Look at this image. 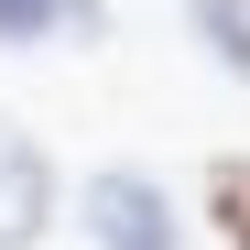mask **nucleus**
Here are the masks:
<instances>
[{
  "label": "nucleus",
  "instance_id": "nucleus-1",
  "mask_svg": "<svg viewBox=\"0 0 250 250\" xmlns=\"http://www.w3.org/2000/svg\"><path fill=\"white\" fill-rule=\"evenodd\" d=\"M87 239H98V250H185L174 196H163L142 163H109V174H87Z\"/></svg>",
  "mask_w": 250,
  "mask_h": 250
},
{
  "label": "nucleus",
  "instance_id": "nucleus-2",
  "mask_svg": "<svg viewBox=\"0 0 250 250\" xmlns=\"http://www.w3.org/2000/svg\"><path fill=\"white\" fill-rule=\"evenodd\" d=\"M55 229V152L0 120V250H33Z\"/></svg>",
  "mask_w": 250,
  "mask_h": 250
},
{
  "label": "nucleus",
  "instance_id": "nucleus-3",
  "mask_svg": "<svg viewBox=\"0 0 250 250\" xmlns=\"http://www.w3.org/2000/svg\"><path fill=\"white\" fill-rule=\"evenodd\" d=\"M109 33V11L98 0H0V44H98Z\"/></svg>",
  "mask_w": 250,
  "mask_h": 250
},
{
  "label": "nucleus",
  "instance_id": "nucleus-4",
  "mask_svg": "<svg viewBox=\"0 0 250 250\" xmlns=\"http://www.w3.org/2000/svg\"><path fill=\"white\" fill-rule=\"evenodd\" d=\"M185 33L207 44V65H229L250 87V0H185Z\"/></svg>",
  "mask_w": 250,
  "mask_h": 250
},
{
  "label": "nucleus",
  "instance_id": "nucleus-5",
  "mask_svg": "<svg viewBox=\"0 0 250 250\" xmlns=\"http://www.w3.org/2000/svg\"><path fill=\"white\" fill-rule=\"evenodd\" d=\"M207 218H218L229 250H250V152H218V163H207Z\"/></svg>",
  "mask_w": 250,
  "mask_h": 250
}]
</instances>
